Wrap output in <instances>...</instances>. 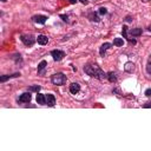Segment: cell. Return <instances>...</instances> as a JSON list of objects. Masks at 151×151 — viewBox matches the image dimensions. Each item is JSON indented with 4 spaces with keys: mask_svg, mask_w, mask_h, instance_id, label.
Instances as JSON below:
<instances>
[{
    "mask_svg": "<svg viewBox=\"0 0 151 151\" xmlns=\"http://www.w3.org/2000/svg\"><path fill=\"white\" fill-rule=\"evenodd\" d=\"M146 72H148V74L151 76V54H150V57L148 59V63H146Z\"/></svg>",
    "mask_w": 151,
    "mask_h": 151,
    "instance_id": "cell-19",
    "label": "cell"
},
{
    "mask_svg": "<svg viewBox=\"0 0 151 151\" xmlns=\"http://www.w3.org/2000/svg\"><path fill=\"white\" fill-rule=\"evenodd\" d=\"M51 82L54 85H64L66 83V76L64 73H54L51 77Z\"/></svg>",
    "mask_w": 151,
    "mask_h": 151,
    "instance_id": "cell-2",
    "label": "cell"
},
{
    "mask_svg": "<svg viewBox=\"0 0 151 151\" xmlns=\"http://www.w3.org/2000/svg\"><path fill=\"white\" fill-rule=\"evenodd\" d=\"M84 72L87 76L96 78L98 80H104V79L107 78V73H105L103 70L96 64H86L84 66Z\"/></svg>",
    "mask_w": 151,
    "mask_h": 151,
    "instance_id": "cell-1",
    "label": "cell"
},
{
    "mask_svg": "<svg viewBox=\"0 0 151 151\" xmlns=\"http://www.w3.org/2000/svg\"><path fill=\"white\" fill-rule=\"evenodd\" d=\"M17 77H20V73H13V74H5V76H1V78H0V82L1 83H5L6 80L11 79V78H17Z\"/></svg>",
    "mask_w": 151,
    "mask_h": 151,
    "instance_id": "cell-12",
    "label": "cell"
},
{
    "mask_svg": "<svg viewBox=\"0 0 151 151\" xmlns=\"http://www.w3.org/2000/svg\"><path fill=\"white\" fill-rule=\"evenodd\" d=\"M145 96L146 97H151V89H148L145 91Z\"/></svg>",
    "mask_w": 151,
    "mask_h": 151,
    "instance_id": "cell-23",
    "label": "cell"
},
{
    "mask_svg": "<svg viewBox=\"0 0 151 151\" xmlns=\"http://www.w3.org/2000/svg\"><path fill=\"white\" fill-rule=\"evenodd\" d=\"M106 13H107V9H106L105 7H100V8H99V14L104 15V14H106Z\"/></svg>",
    "mask_w": 151,
    "mask_h": 151,
    "instance_id": "cell-22",
    "label": "cell"
},
{
    "mask_svg": "<svg viewBox=\"0 0 151 151\" xmlns=\"http://www.w3.org/2000/svg\"><path fill=\"white\" fill-rule=\"evenodd\" d=\"M79 1L82 3L83 5H87V4H89V0H79Z\"/></svg>",
    "mask_w": 151,
    "mask_h": 151,
    "instance_id": "cell-26",
    "label": "cell"
},
{
    "mask_svg": "<svg viewBox=\"0 0 151 151\" xmlns=\"http://www.w3.org/2000/svg\"><path fill=\"white\" fill-rule=\"evenodd\" d=\"M1 1H4V3H5V1H6V0H1Z\"/></svg>",
    "mask_w": 151,
    "mask_h": 151,
    "instance_id": "cell-30",
    "label": "cell"
},
{
    "mask_svg": "<svg viewBox=\"0 0 151 151\" xmlns=\"http://www.w3.org/2000/svg\"><path fill=\"white\" fill-rule=\"evenodd\" d=\"M60 18H62L64 21H66V23L68 21V17H67V15H63V14H62V15H60Z\"/></svg>",
    "mask_w": 151,
    "mask_h": 151,
    "instance_id": "cell-24",
    "label": "cell"
},
{
    "mask_svg": "<svg viewBox=\"0 0 151 151\" xmlns=\"http://www.w3.org/2000/svg\"><path fill=\"white\" fill-rule=\"evenodd\" d=\"M107 79H109L110 83H116V82H117L116 73H115V72H109V73H107Z\"/></svg>",
    "mask_w": 151,
    "mask_h": 151,
    "instance_id": "cell-17",
    "label": "cell"
},
{
    "mask_svg": "<svg viewBox=\"0 0 151 151\" xmlns=\"http://www.w3.org/2000/svg\"><path fill=\"white\" fill-rule=\"evenodd\" d=\"M68 1L71 3V4H76V3H77V0H68Z\"/></svg>",
    "mask_w": 151,
    "mask_h": 151,
    "instance_id": "cell-28",
    "label": "cell"
},
{
    "mask_svg": "<svg viewBox=\"0 0 151 151\" xmlns=\"http://www.w3.org/2000/svg\"><path fill=\"white\" fill-rule=\"evenodd\" d=\"M148 30H149V31H151V26H149V28H148Z\"/></svg>",
    "mask_w": 151,
    "mask_h": 151,
    "instance_id": "cell-29",
    "label": "cell"
},
{
    "mask_svg": "<svg viewBox=\"0 0 151 151\" xmlns=\"http://www.w3.org/2000/svg\"><path fill=\"white\" fill-rule=\"evenodd\" d=\"M51 56H52L54 62H60V60L65 57V52L64 51H60V50H52V51H51Z\"/></svg>",
    "mask_w": 151,
    "mask_h": 151,
    "instance_id": "cell-4",
    "label": "cell"
},
{
    "mask_svg": "<svg viewBox=\"0 0 151 151\" xmlns=\"http://www.w3.org/2000/svg\"><path fill=\"white\" fill-rule=\"evenodd\" d=\"M54 104H56V97L52 93H47L46 95V105L52 107V106H54Z\"/></svg>",
    "mask_w": 151,
    "mask_h": 151,
    "instance_id": "cell-7",
    "label": "cell"
},
{
    "mask_svg": "<svg viewBox=\"0 0 151 151\" xmlns=\"http://www.w3.org/2000/svg\"><path fill=\"white\" fill-rule=\"evenodd\" d=\"M142 33H143V30L139 28V27L130 30V34H131L132 37H139V36H142Z\"/></svg>",
    "mask_w": 151,
    "mask_h": 151,
    "instance_id": "cell-15",
    "label": "cell"
},
{
    "mask_svg": "<svg viewBox=\"0 0 151 151\" xmlns=\"http://www.w3.org/2000/svg\"><path fill=\"white\" fill-rule=\"evenodd\" d=\"M46 66H47V62L46 60H42L38 65V74H45Z\"/></svg>",
    "mask_w": 151,
    "mask_h": 151,
    "instance_id": "cell-8",
    "label": "cell"
},
{
    "mask_svg": "<svg viewBox=\"0 0 151 151\" xmlns=\"http://www.w3.org/2000/svg\"><path fill=\"white\" fill-rule=\"evenodd\" d=\"M40 89H42V87H40L39 85H34V86H31V87H30L28 90H30V91H33V92H39L40 91Z\"/></svg>",
    "mask_w": 151,
    "mask_h": 151,
    "instance_id": "cell-21",
    "label": "cell"
},
{
    "mask_svg": "<svg viewBox=\"0 0 151 151\" xmlns=\"http://www.w3.org/2000/svg\"><path fill=\"white\" fill-rule=\"evenodd\" d=\"M89 19L91 20V21H96V23H99L100 21V18L98 17L97 13L95 12H91V13H89Z\"/></svg>",
    "mask_w": 151,
    "mask_h": 151,
    "instance_id": "cell-16",
    "label": "cell"
},
{
    "mask_svg": "<svg viewBox=\"0 0 151 151\" xmlns=\"http://www.w3.org/2000/svg\"><path fill=\"white\" fill-rule=\"evenodd\" d=\"M32 20L36 24L44 25L46 23V20H47V17L46 15H34V17H32Z\"/></svg>",
    "mask_w": 151,
    "mask_h": 151,
    "instance_id": "cell-6",
    "label": "cell"
},
{
    "mask_svg": "<svg viewBox=\"0 0 151 151\" xmlns=\"http://www.w3.org/2000/svg\"><path fill=\"white\" fill-rule=\"evenodd\" d=\"M20 40L24 43V45L26 46H32L34 43H36V38L32 36V34H23L20 36Z\"/></svg>",
    "mask_w": 151,
    "mask_h": 151,
    "instance_id": "cell-3",
    "label": "cell"
},
{
    "mask_svg": "<svg viewBox=\"0 0 151 151\" xmlns=\"http://www.w3.org/2000/svg\"><path fill=\"white\" fill-rule=\"evenodd\" d=\"M126 21H132V18L131 17H126Z\"/></svg>",
    "mask_w": 151,
    "mask_h": 151,
    "instance_id": "cell-27",
    "label": "cell"
},
{
    "mask_svg": "<svg viewBox=\"0 0 151 151\" xmlns=\"http://www.w3.org/2000/svg\"><path fill=\"white\" fill-rule=\"evenodd\" d=\"M111 46H112V44H110V43H104L102 46H100V48H99V54L102 56V57H104V56H105V52H106Z\"/></svg>",
    "mask_w": 151,
    "mask_h": 151,
    "instance_id": "cell-9",
    "label": "cell"
},
{
    "mask_svg": "<svg viewBox=\"0 0 151 151\" xmlns=\"http://www.w3.org/2000/svg\"><path fill=\"white\" fill-rule=\"evenodd\" d=\"M122 34H123V38H125L126 40H129V37H128V26H123V30H122Z\"/></svg>",
    "mask_w": 151,
    "mask_h": 151,
    "instance_id": "cell-20",
    "label": "cell"
},
{
    "mask_svg": "<svg viewBox=\"0 0 151 151\" xmlns=\"http://www.w3.org/2000/svg\"><path fill=\"white\" fill-rule=\"evenodd\" d=\"M37 42H38L39 45H46L48 43V38L46 36H44V34H40L37 38Z\"/></svg>",
    "mask_w": 151,
    "mask_h": 151,
    "instance_id": "cell-13",
    "label": "cell"
},
{
    "mask_svg": "<svg viewBox=\"0 0 151 151\" xmlns=\"http://www.w3.org/2000/svg\"><path fill=\"white\" fill-rule=\"evenodd\" d=\"M113 45H115V46H118V47L123 46V45H124L123 38H115V39H113Z\"/></svg>",
    "mask_w": 151,
    "mask_h": 151,
    "instance_id": "cell-18",
    "label": "cell"
},
{
    "mask_svg": "<svg viewBox=\"0 0 151 151\" xmlns=\"http://www.w3.org/2000/svg\"><path fill=\"white\" fill-rule=\"evenodd\" d=\"M37 103L40 105H46V95L38 93L37 95Z\"/></svg>",
    "mask_w": 151,
    "mask_h": 151,
    "instance_id": "cell-11",
    "label": "cell"
},
{
    "mask_svg": "<svg viewBox=\"0 0 151 151\" xmlns=\"http://www.w3.org/2000/svg\"><path fill=\"white\" fill-rule=\"evenodd\" d=\"M80 91V85L78 83H72L71 85H70V92H71L72 95H76Z\"/></svg>",
    "mask_w": 151,
    "mask_h": 151,
    "instance_id": "cell-10",
    "label": "cell"
},
{
    "mask_svg": "<svg viewBox=\"0 0 151 151\" xmlns=\"http://www.w3.org/2000/svg\"><path fill=\"white\" fill-rule=\"evenodd\" d=\"M124 70H125L126 72H129V73H132L135 71V64L131 63V62H128L125 64V66H124Z\"/></svg>",
    "mask_w": 151,
    "mask_h": 151,
    "instance_id": "cell-14",
    "label": "cell"
},
{
    "mask_svg": "<svg viewBox=\"0 0 151 151\" xmlns=\"http://www.w3.org/2000/svg\"><path fill=\"white\" fill-rule=\"evenodd\" d=\"M143 107H145V109H148V107H151V102H148V103H145V104L143 105Z\"/></svg>",
    "mask_w": 151,
    "mask_h": 151,
    "instance_id": "cell-25",
    "label": "cell"
},
{
    "mask_svg": "<svg viewBox=\"0 0 151 151\" xmlns=\"http://www.w3.org/2000/svg\"><path fill=\"white\" fill-rule=\"evenodd\" d=\"M31 99H32V96H31V93L30 92H25V93H23L21 96L19 97V102L20 103H30L31 102Z\"/></svg>",
    "mask_w": 151,
    "mask_h": 151,
    "instance_id": "cell-5",
    "label": "cell"
}]
</instances>
